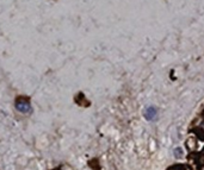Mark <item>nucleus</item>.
<instances>
[{
  "instance_id": "obj_1",
  "label": "nucleus",
  "mask_w": 204,
  "mask_h": 170,
  "mask_svg": "<svg viewBox=\"0 0 204 170\" xmlns=\"http://www.w3.org/2000/svg\"><path fill=\"white\" fill-rule=\"evenodd\" d=\"M16 108L22 112V113H29L31 111V106L29 103H25V101H18L17 105H16Z\"/></svg>"
},
{
  "instance_id": "obj_2",
  "label": "nucleus",
  "mask_w": 204,
  "mask_h": 170,
  "mask_svg": "<svg viewBox=\"0 0 204 170\" xmlns=\"http://www.w3.org/2000/svg\"><path fill=\"white\" fill-rule=\"evenodd\" d=\"M155 117V110L153 107H148V110L146 111V118L148 120H152Z\"/></svg>"
},
{
  "instance_id": "obj_3",
  "label": "nucleus",
  "mask_w": 204,
  "mask_h": 170,
  "mask_svg": "<svg viewBox=\"0 0 204 170\" xmlns=\"http://www.w3.org/2000/svg\"><path fill=\"white\" fill-rule=\"evenodd\" d=\"M183 151H181V149L180 148H178V149H175L174 150V156L177 158H180V157H183V153H181Z\"/></svg>"
}]
</instances>
